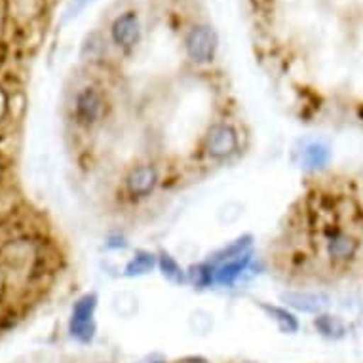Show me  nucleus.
Listing matches in <instances>:
<instances>
[{"label":"nucleus","instance_id":"9","mask_svg":"<svg viewBox=\"0 0 363 363\" xmlns=\"http://www.w3.org/2000/svg\"><path fill=\"white\" fill-rule=\"evenodd\" d=\"M281 301L304 314H320L329 304V297L322 291H286L281 293Z\"/></svg>","mask_w":363,"mask_h":363},{"label":"nucleus","instance_id":"2","mask_svg":"<svg viewBox=\"0 0 363 363\" xmlns=\"http://www.w3.org/2000/svg\"><path fill=\"white\" fill-rule=\"evenodd\" d=\"M203 150L211 160L223 162L233 158L240 150L238 130L228 122H217L209 125L208 133L203 138Z\"/></svg>","mask_w":363,"mask_h":363},{"label":"nucleus","instance_id":"15","mask_svg":"<svg viewBox=\"0 0 363 363\" xmlns=\"http://www.w3.org/2000/svg\"><path fill=\"white\" fill-rule=\"evenodd\" d=\"M329 149L323 143H310L303 149V166L306 169H323L329 162Z\"/></svg>","mask_w":363,"mask_h":363},{"label":"nucleus","instance_id":"20","mask_svg":"<svg viewBox=\"0 0 363 363\" xmlns=\"http://www.w3.org/2000/svg\"><path fill=\"white\" fill-rule=\"evenodd\" d=\"M189 323H191V329L194 333L206 335L209 333V329L213 328V315L209 314V312H203V310H196V312L191 314Z\"/></svg>","mask_w":363,"mask_h":363},{"label":"nucleus","instance_id":"14","mask_svg":"<svg viewBox=\"0 0 363 363\" xmlns=\"http://www.w3.org/2000/svg\"><path fill=\"white\" fill-rule=\"evenodd\" d=\"M158 270L162 272V276L166 278L167 281H172V284H189V276L186 272L181 268V264L177 262L175 257H172L166 251H162L160 255H158Z\"/></svg>","mask_w":363,"mask_h":363},{"label":"nucleus","instance_id":"23","mask_svg":"<svg viewBox=\"0 0 363 363\" xmlns=\"http://www.w3.org/2000/svg\"><path fill=\"white\" fill-rule=\"evenodd\" d=\"M145 363H166V362H155V359H150V362H145Z\"/></svg>","mask_w":363,"mask_h":363},{"label":"nucleus","instance_id":"22","mask_svg":"<svg viewBox=\"0 0 363 363\" xmlns=\"http://www.w3.org/2000/svg\"><path fill=\"white\" fill-rule=\"evenodd\" d=\"M4 108H6V99H4L2 91H0V116L4 114Z\"/></svg>","mask_w":363,"mask_h":363},{"label":"nucleus","instance_id":"8","mask_svg":"<svg viewBox=\"0 0 363 363\" xmlns=\"http://www.w3.org/2000/svg\"><path fill=\"white\" fill-rule=\"evenodd\" d=\"M111 36L118 48L130 50L141 40V21L135 12H125L114 19Z\"/></svg>","mask_w":363,"mask_h":363},{"label":"nucleus","instance_id":"16","mask_svg":"<svg viewBox=\"0 0 363 363\" xmlns=\"http://www.w3.org/2000/svg\"><path fill=\"white\" fill-rule=\"evenodd\" d=\"M186 276H189V281L192 286L203 289V287H209L211 284H215V267L209 264L208 261L200 262V264H192Z\"/></svg>","mask_w":363,"mask_h":363},{"label":"nucleus","instance_id":"1","mask_svg":"<svg viewBox=\"0 0 363 363\" xmlns=\"http://www.w3.org/2000/svg\"><path fill=\"white\" fill-rule=\"evenodd\" d=\"M38 251L35 247V242L30 240H12L0 247V268L4 274H21L36 270V262H38Z\"/></svg>","mask_w":363,"mask_h":363},{"label":"nucleus","instance_id":"12","mask_svg":"<svg viewBox=\"0 0 363 363\" xmlns=\"http://www.w3.org/2000/svg\"><path fill=\"white\" fill-rule=\"evenodd\" d=\"M155 268H158V257L150 251L139 250L133 253L130 261L125 262L124 276L125 278H141V276L150 274Z\"/></svg>","mask_w":363,"mask_h":363},{"label":"nucleus","instance_id":"10","mask_svg":"<svg viewBox=\"0 0 363 363\" xmlns=\"http://www.w3.org/2000/svg\"><path fill=\"white\" fill-rule=\"evenodd\" d=\"M251 261H253V257H251V251H247L244 255L219 264V267L215 268V284L220 287L234 286L247 272Z\"/></svg>","mask_w":363,"mask_h":363},{"label":"nucleus","instance_id":"13","mask_svg":"<svg viewBox=\"0 0 363 363\" xmlns=\"http://www.w3.org/2000/svg\"><path fill=\"white\" fill-rule=\"evenodd\" d=\"M261 308L262 312H264V314H267L268 318L276 323V325H278V329H280L281 333L293 335L298 331V320L287 308H284V306H276V304H268V303H262Z\"/></svg>","mask_w":363,"mask_h":363},{"label":"nucleus","instance_id":"18","mask_svg":"<svg viewBox=\"0 0 363 363\" xmlns=\"http://www.w3.org/2000/svg\"><path fill=\"white\" fill-rule=\"evenodd\" d=\"M315 329L323 335V337H331V339H339L345 335V325L340 322L339 318H335V315H328L322 314L318 315L314 320Z\"/></svg>","mask_w":363,"mask_h":363},{"label":"nucleus","instance_id":"7","mask_svg":"<svg viewBox=\"0 0 363 363\" xmlns=\"http://www.w3.org/2000/svg\"><path fill=\"white\" fill-rule=\"evenodd\" d=\"M359 251V242L350 233L340 230L339 226H331L325 230V253L329 261L337 264H346Z\"/></svg>","mask_w":363,"mask_h":363},{"label":"nucleus","instance_id":"6","mask_svg":"<svg viewBox=\"0 0 363 363\" xmlns=\"http://www.w3.org/2000/svg\"><path fill=\"white\" fill-rule=\"evenodd\" d=\"M185 50L186 55L194 63L203 65V63L213 61L215 52H217V35H215V30L208 25L192 27L191 33L185 38Z\"/></svg>","mask_w":363,"mask_h":363},{"label":"nucleus","instance_id":"19","mask_svg":"<svg viewBox=\"0 0 363 363\" xmlns=\"http://www.w3.org/2000/svg\"><path fill=\"white\" fill-rule=\"evenodd\" d=\"M242 215H244V203L230 200V202H226L220 206L219 211H217V219H219L223 225H225V223L226 225H230V223H236Z\"/></svg>","mask_w":363,"mask_h":363},{"label":"nucleus","instance_id":"11","mask_svg":"<svg viewBox=\"0 0 363 363\" xmlns=\"http://www.w3.org/2000/svg\"><path fill=\"white\" fill-rule=\"evenodd\" d=\"M251 244H253V238H251L250 234H244V236H240L234 242H228L226 245H223L220 250H217L213 255H209L208 262L209 264H213L215 268L223 264V262L230 261V259H236V257L244 255L247 251H251Z\"/></svg>","mask_w":363,"mask_h":363},{"label":"nucleus","instance_id":"21","mask_svg":"<svg viewBox=\"0 0 363 363\" xmlns=\"http://www.w3.org/2000/svg\"><path fill=\"white\" fill-rule=\"evenodd\" d=\"M89 2H91V0H71V2H69V6H67V10H65V19L77 18L78 13L82 12L84 8L88 6Z\"/></svg>","mask_w":363,"mask_h":363},{"label":"nucleus","instance_id":"17","mask_svg":"<svg viewBox=\"0 0 363 363\" xmlns=\"http://www.w3.org/2000/svg\"><path fill=\"white\" fill-rule=\"evenodd\" d=\"M113 308L118 315L130 318L138 312L139 298L138 295H133L131 291H118L113 297Z\"/></svg>","mask_w":363,"mask_h":363},{"label":"nucleus","instance_id":"5","mask_svg":"<svg viewBox=\"0 0 363 363\" xmlns=\"http://www.w3.org/2000/svg\"><path fill=\"white\" fill-rule=\"evenodd\" d=\"M160 185V172L155 164H139L131 167L124 179V186L131 200H145Z\"/></svg>","mask_w":363,"mask_h":363},{"label":"nucleus","instance_id":"3","mask_svg":"<svg viewBox=\"0 0 363 363\" xmlns=\"http://www.w3.org/2000/svg\"><path fill=\"white\" fill-rule=\"evenodd\" d=\"M97 303H99V297H97L96 293H86L72 306L71 320H69V331H71L74 339L84 342V345L91 342L97 333Z\"/></svg>","mask_w":363,"mask_h":363},{"label":"nucleus","instance_id":"4","mask_svg":"<svg viewBox=\"0 0 363 363\" xmlns=\"http://www.w3.org/2000/svg\"><path fill=\"white\" fill-rule=\"evenodd\" d=\"M107 99L103 96L101 89L96 86H86L74 97V120L82 128H94L107 116Z\"/></svg>","mask_w":363,"mask_h":363}]
</instances>
